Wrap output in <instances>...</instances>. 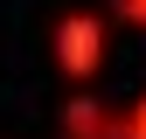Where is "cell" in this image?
I'll use <instances>...</instances> for the list:
<instances>
[{
	"label": "cell",
	"instance_id": "obj_1",
	"mask_svg": "<svg viewBox=\"0 0 146 139\" xmlns=\"http://www.w3.org/2000/svg\"><path fill=\"white\" fill-rule=\"evenodd\" d=\"M104 56H111V42H104V14L90 7H70L56 21V70L70 91H90V83L104 77Z\"/></svg>",
	"mask_w": 146,
	"mask_h": 139
},
{
	"label": "cell",
	"instance_id": "obj_2",
	"mask_svg": "<svg viewBox=\"0 0 146 139\" xmlns=\"http://www.w3.org/2000/svg\"><path fill=\"white\" fill-rule=\"evenodd\" d=\"M111 125H118V111H104V97H90V91L63 97V139H111Z\"/></svg>",
	"mask_w": 146,
	"mask_h": 139
},
{
	"label": "cell",
	"instance_id": "obj_3",
	"mask_svg": "<svg viewBox=\"0 0 146 139\" xmlns=\"http://www.w3.org/2000/svg\"><path fill=\"white\" fill-rule=\"evenodd\" d=\"M111 139H146V97L118 111V125H111Z\"/></svg>",
	"mask_w": 146,
	"mask_h": 139
},
{
	"label": "cell",
	"instance_id": "obj_4",
	"mask_svg": "<svg viewBox=\"0 0 146 139\" xmlns=\"http://www.w3.org/2000/svg\"><path fill=\"white\" fill-rule=\"evenodd\" d=\"M118 21H139L146 28V0H118Z\"/></svg>",
	"mask_w": 146,
	"mask_h": 139
}]
</instances>
